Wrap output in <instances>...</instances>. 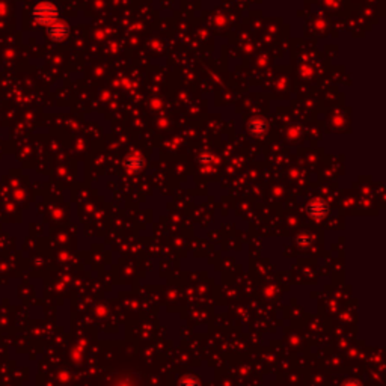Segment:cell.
Wrapping results in <instances>:
<instances>
[{
    "mask_svg": "<svg viewBox=\"0 0 386 386\" xmlns=\"http://www.w3.org/2000/svg\"><path fill=\"white\" fill-rule=\"evenodd\" d=\"M32 18L39 26H50L56 20H59V9L57 6L50 0H41L38 2L32 9Z\"/></svg>",
    "mask_w": 386,
    "mask_h": 386,
    "instance_id": "1",
    "label": "cell"
},
{
    "mask_svg": "<svg viewBox=\"0 0 386 386\" xmlns=\"http://www.w3.org/2000/svg\"><path fill=\"white\" fill-rule=\"evenodd\" d=\"M47 35L54 42H62L69 35V26L63 20H56L50 26H47Z\"/></svg>",
    "mask_w": 386,
    "mask_h": 386,
    "instance_id": "2",
    "label": "cell"
},
{
    "mask_svg": "<svg viewBox=\"0 0 386 386\" xmlns=\"http://www.w3.org/2000/svg\"><path fill=\"white\" fill-rule=\"evenodd\" d=\"M248 131L255 136V137H261L266 131H267V121L264 118H252L248 124Z\"/></svg>",
    "mask_w": 386,
    "mask_h": 386,
    "instance_id": "3",
    "label": "cell"
},
{
    "mask_svg": "<svg viewBox=\"0 0 386 386\" xmlns=\"http://www.w3.org/2000/svg\"><path fill=\"white\" fill-rule=\"evenodd\" d=\"M308 211H310V214H311L314 219L320 220V219H323V217L328 214V205H326L322 199H316V201H313V202L308 205Z\"/></svg>",
    "mask_w": 386,
    "mask_h": 386,
    "instance_id": "4",
    "label": "cell"
},
{
    "mask_svg": "<svg viewBox=\"0 0 386 386\" xmlns=\"http://www.w3.org/2000/svg\"><path fill=\"white\" fill-rule=\"evenodd\" d=\"M125 165H127V168H128L130 171L139 172V171L143 168V159H142L140 156H137V154H131V156L127 157Z\"/></svg>",
    "mask_w": 386,
    "mask_h": 386,
    "instance_id": "5",
    "label": "cell"
},
{
    "mask_svg": "<svg viewBox=\"0 0 386 386\" xmlns=\"http://www.w3.org/2000/svg\"><path fill=\"white\" fill-rule=\"evenodd\" d=\"M181 386H199V382L198 379H186Z\"/></svg>",
    "mask_w": 386,
    "mask_h": 386,
    "instance_id": "6",
    "label": "cell"
},
{
    "mask_svg": "<svg viewBox=\"0 0 386 386\" xmlns=\"http://www.w3.org/2000/svg\"><path fill=\"white\" fill-rule=\"evenodd\" d=\"M346 386H359V385H358L356 382H352V385H350V383H347V385H346Z\"/></svg>",
    "mask_w": 386,
    "mask_h": 386,
    "instance_id": "7",
    "label": "cell"
}]
</instances>
